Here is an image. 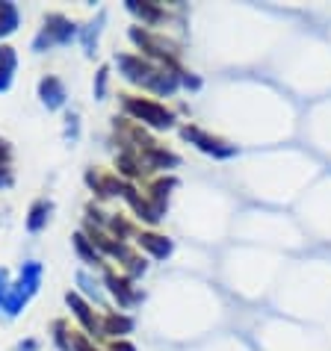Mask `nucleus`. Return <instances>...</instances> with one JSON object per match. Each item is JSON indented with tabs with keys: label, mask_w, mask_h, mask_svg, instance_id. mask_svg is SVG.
<instances>
[{
	"label": "nucleus",
	"mask_w": 331,
	"mask_h": 351,
	"mask_svg": "<svg viewBox=\"0 0 331 351\" xmlns=\"http://www.w3.org/2000/svg\"><path fill=\"white\" fill-rule=\"evenodd\" d=\"M130 38L142 47V53L154 56V60L163 62V68H169V71H174V74H181L178 71V51H174L172 42H166L163 36H154L148 30H139V27H133V30H130Z\"/></svg>",
	"instance_id": "39448f33"
},
{
	"label": "nucleus",
	"mask_w": 331,
	"mask_h": 351,
	"mask_svg": "<svg viewBox=\"0 0 331 351\" xmlns=\"http://www.w3.org/2000/svg\"><path fill=\"white\" fill-rule=\"evenodd\" d=\"M74 248H77V254H80L83 263H92V266L101 263V251L95 248V242L86 237V233H74Z\"/></svg>",
	"instance_id": "dca6fc26"
},
{
	"label": "nucleus",
	"mask_w": 331,
	"mask_h": 351,
	"mask_svg": "<svg viewBox=\"0 0 331 351\" xmlns=\"http://www.w3.org/2000/svg\"><path fill=\"white\" fill-rule=\"evenodd\" d=\"M110 351H136V348L128 343V339H115V343L110 346Z\"/></svg>",
	"instance_id": "b1692460"
},
{
	"label": "nucleus",
	"mask_w": 331,
	"mask_h": 351,
	"mask_svg": "<svg viewBox=\"0 0 331 351\" xmlns=\"http://www.w3.org/2000/svg\"><path fill=\"white\" fill-rule=\"evenodd\" d=\"M65 301H68V307L74 310V316L80 319V325L86 328V334H101V316L92 310L89 301H83L77 292H68Z\"/></svg>",
	"instance_id": "6e6552de"
},
{
	"label": "nucleus",
	"mask_w": 331,
	"mask_h": 351,
	"mask_svg": "<svg viewBox=\"0 0 331 351\" xmlns=\"http://www.w3.org/2000/svg\"><path fill=\"white\" fill-rule=\"evenodd\" d=\"M36 348H38L36 339H24V343H18V348H15V351H36Z\"/></svg>",
	"instance_id": "393cba45"
},
{
	"label": "nucleus",
	"mask_w": 331,
	"mask_h": 351,
	"mask_svg": "<svg viewBox=\"0 0 331 351\" xmlns=\"http://www.w3.org/2000/svg\"><path fill=\"white\" fill-rule=\"evenodd\" d=\"M122 106H124V112H128L133 121L148 124V128H154V130H166V128H172V124H174L172 110H166L163 104L151 101V97L122 95Z\"/></svg>",
	"instance_id": "7ed1b4c3"
},
{
	"label": "nucleus",
	"mask_w": 331,
	"mask_h": 351,
	"mask_svg": "<svg viewBox=\"0 0 331 351\" xmlns=\"http://www.w3.org/2000/svg\"><path fill=\"white\" fill-rule=\"evenodd\" d=\"M74 36H77V27L68 21L65 15L54 12V15L45 18L42 30H38V36L33 38V51L45 53V51H51V47H56V45H68Z\"/></svg>",
	"instance_id": "20e7f679"
},
{
	"label": "nucleus",
	"mask_w": 331,
	"mask_h": 351,
	"mask_svg": "<svg viewBox=\"0 0 331 351\" xmlns=\"http://www.w3.org/2000/svg\"><path fill=\"white\" fill-rule=\"evenodd\" d=\"M181 133H183V139H190L192 145H198L204 154H213V157H233V154H237L233 145L222 142V139H216V136H210V133H204L201 128H183Z\"/></svg>",
	"instance_id": "423d86ee"
},
{
	"label": "nucleus",
	"mask_w": 331,
	"mask_h": 351,
	"mask_svg": "<svg viewBox=\"0 0 331 351\" xmlns=\"http://www.w3.org/2000/svg\"><path fill=\"white\" fill-rule=\"evenodd\" d=\"M38 97H42V104L47 110H60L65 104V86L60 77H54V74L42 77V80H38Z\"/></svg>",
	"instance_id": "1a4fd4ad"
},
{
	"label": "nucleus",
	"mask_w": 331,
	"mask_h": 351,
	"mask_svg": "<svg viewBox=\"0 0 331 351\" xmlns=\"http://www.w3.org/2000/svg\"><path fill=\"white\" fill-rule=\"evenodd\" d=\"M71 337H74V330H68V322L56 319L54 322V343L60 346V351H71Z\"/></svg>",
	"instance_id": "6ab92c4d"
},
{
	"label": "nucleus",
	"mask_w": 331,
	"mask_h": 351,
	"mask_svg": "<svg viewBox=\"0 0 331 351\" xmlns=\"http://www.w3.org/2000/svg\"><path fill=\"white\" fill-rule=\"evenodd\" d=\"M106 77H110V68H98V77H95V97L106 95Z\"/></svg>",
	"instance_id": "412c9836"
},
{
	"label": "nucleus",
	"mask_w": 331,
	"mask_h": 351,
	"mask_svg": "<svg viewBox=\"0 0 331 351\" xmlns=\"http://www.w3.org/2000/svg\"><path fill=\"white\" fill-rule=\"evenodd\" d=\"M51 213H54V204H51V201H45V198L36 201L33 207H30V213H27V230L38 233L47 221H51Z\"/></svg>",
	"instance_id": "f8f14e48"
},
{
	"label": "nucleus",
	"mask_w": 331,
	"mask_h": 351,
	"mask_svg": "<svg viewBox=\"0 0 331 351\" xmlns=\"http://www.w3.org/2000/svg\"><path fill=\"white\" fill-rule=\"evenodd\" d=\"M139 248H145L154 257H169L172 254V242L160 237V233H139Z\"/></svg>",
	"instance_id": "ddd939ff"
},
{
	"label": "nucleus",
	"mask_w": 331,
	"mask_h": 351,
	"mask_svg": "<svg viewBox=\"0 0 331 351\" xmlns=\"http://www.w3.org/2000/svg\"><path fill=\"white\" fill-rule=\"evenodd\" d=\"M15 183V171H12V148L9 142L0 136V189H9Z\"/></svg>",
	"instance_id": "4468645a"
},
{
	"label": "nucleus",
	"mask_w": 331,
	"mask_h": 351,
	"mask_svg": "<svg viewBox=\"0 0 331 351\" xmlns=\"http://www.w3.org/2000/svg\"><path fill=\"white\" fill-rule=\"evenodd\" d=\"M128 9L133 15H139L145 24H157L160 15H163V9L157 3H136V0H128Z\"/></svg>",
	"instance_id": "a211bd4d"
},
{
	"label": "nucleus",
	"mask_w": 331,
	"mask_h": 351,
	"mask_svg": "<svg viewBox=\"0 0 331 351\" xmlns=\"http://www.w3.org/2000/svg\"><path fill=\"white\" fill-rule=\"evenodd\" d=\"M104 280H106V289H110V295L119 301L122 307H130V304H136V301H139V289H133V284H130L128 275H115V271H106Z\"/></svg>",
	"instance_id": "0eeeda50"
},
{
	"label": "nucleus",
	"mask_w": 331,
	"mask_h": 351,
	"mask_svg": "<svg viewBox=\"0 0 331 351\" xmlns=\"http://www.w3.org/2000/svg\"><path fill=\"white\" fill-rule=\"evenodd\" d=\"M104 21H106V15L98 12V18H95L92 24H86V27H83V33H80V42H83V47H86V53H89V56L95 53V47H98V36H101Z\"/></svg>",
	"instance_id": "f3484780"
},
{
	"label": "nucleus",
	"mask_w": 331,
	"mask_h": 351,
	"mask_svg": "<svg viewBox=\"0 0 331 351\" xmlns=\"http://www.w3.org/2000/svg\"><path fill=\"white\" fill-rule=\"evenodd\" d=\"M15 68H18V53H15V47L0 45V92H6L9 86H12Z\"/></svg>",
	"instance_id": "9b49d317"
},
{
	"label": "nucleus",
	"mask_w": 331,
	"mask_h": 351,
	"mask_svg": "<svg viewBox=\"0 0 331 351\" xmlns=\"http://www.w3.org/2000/svg\"><path fill=\"white\" fill-rule=\"evenodd\" d=\"M6 292H9V275H6V269H0V310H3Z\"/></svg>",
	"instance_id": "4be33fe9"
},
{
	"label": "nucleus",
	"mask_w": 331,
	"mask_h": 351,
	"mask_svg": "<svg viewBox=\"0 0 331 351\" xmlns=\"http://www.w3.org/2000/svg\"><path fill=\"white\" fill-rule=\"evenodd\" d=\"M133 330V319L124 313H104L101 316V334L104 337H124Z\"/></svg>",
	"instance_id": "9d476101"
},
{
	"label": "nucleus",
	"mask_w": 331,
	"mask_h": 351,
	"mask_svg": "<svg viewBox=\"0 0 331 351\" xmlns=\"http://www.w3.org/2000/svg\"><path fill=\"white\" fill-rule=\"evenodd\" d=\"M38 284H42V263H36V260L24 263L21 278H18L15 284L9 287V292H6L3 313H6V316H18V313H21V310L27 307V301L36 295Z\"/></svg>",
	"instance_id": "f03ea898"
},
{
	"label": "nucleus",
	"mask_w": 331,
	"mask_h": 351,
	"mask_svg": "<svg viewBox=\"0 0 331 351\" xmlns=\"http://www.w3.org/2000/svg\"><path fill=\"white\" fill-rule=\"evenodd\" d=\"M115 65H119L124 80L142 86V89H148L154 95H172L174 89H178V74L169 71V68H160V65H154L148 60H142V56L119 53L115 56Z\"/></svg>",
	"instance_id": "f257e3e1"
},
{
	"label": "nucleus",
	"mask_w": 331,
	"mask_h": 351,
	"mask_svg": "<svg viewBox=\"0 0 331 351\" xmlns=\"http://www.w3.org/2000/svg\"><path fill=\"white\" fill-rule=\"evenodd\" d=\"M77 280H80V284L86 287V292H89V295H95V298H98V284H95V280H92L89 275H80Z\"/></svg>",
	"instance_id": "5701e85b"
},
{
	"label": "nucleus",
	"mask_w": 331,
	"mask_h": 351,
	"mask_svg": "<svg viewBox=\"0 0 331 351\" xmlns=\"http://www.w3.org/2000/svg\"><path fill=\"white\" fill-rule=\"evenodd\" d=\"M18 21H21V15H18V6L15 3H0V38L3 36H12L18 30Z\"/></svg>",
	"instance_id": "2eb2a0df"
},
{
	"label": "nucleus",
	"mask_w": 331,
	"mask_h": 351,
	"mask_svg": "<svg viewBox=\"0 0 331 351\" xmlns=\"http://www.w3.org/2000/svg\"><path fill=\"white\" fill-rule=\"evenodd\" d=\"M71 351H98L92 346V339L86 337V334H77L74 330V337H71Z\"/></svg>",
	"instance_id": "aec40b11"
}]
</instances>
